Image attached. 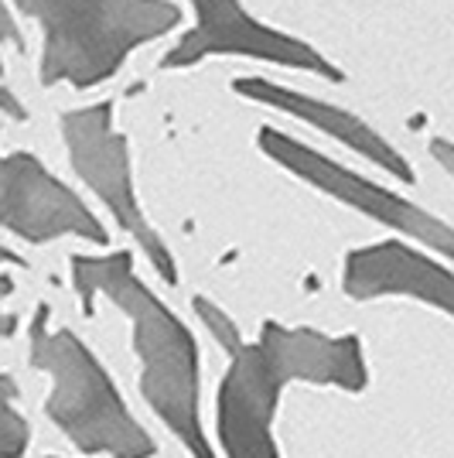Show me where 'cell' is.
Returning <instances> with one entry per match:
<instances>
[{"label":"cell","instance_id":"8992f818","mask_svg":"<svg viewBox=\"0 0 454 458\" xmlns=\"http://www.w3.org/2000/svg\"><path fill=\"white\" fill-rule=\"evenodd\" d=\"M189 4L195 7V28L164 55L161 62L164 69H189L208 55H247L304 69L328 82H341V72L328 58L318 55L311 45L253 21L240 0H189Z\"/></svg>","mask_w":454,"mask_h":458},{"label":"cell","instance_id":"5bb4252c","mask_svg":"<svg viewBox=\"0 0 454 458\" xmlns=\"http://www.w3.org/2000/svg\"><path fill=\"white\" fill-rule=\"evenodd\" d=\"M11 291H14L11 277H7V274H0V305H4V298H7ZM14 328H18V322H14V318H11V315H7L4 308H0V335H11Z\"/></svg>","mask_w":454,"mask_h":458},{"label":"cell","instance_id":"9a60e30c","mask_svg":"<svg viewBox=\"0 0 454 458\" xmlns=\"http://www.w3.org/2000/svg\"><path fill=\"white\" fill-rule=\"evenodd\" d=\"M0 76H4V65H0ZM0 114H11L18 116V120H24V106H21L18 96L11 93L7 86H0Z\"/></svg>","mask_w":454,"mask_h":458},{"label":"cell","instance_id":"ba28073f","mask_svg":"<svg viewBox=\"0 0 454 458\" xmlns=\"http://www.w3.org/2000/svg\"><path fill=\"white\" fill-rule=\"evenodd\" d=\"M0 226L31 243L69 233L89 243H106V229L79 202L76 191L52 178L31 154L0 157Z\"/></svg>","mask_w":454,"mask_h":458},{"label":"cell","instance_id":"e0dca14e","mask_svg":"<svg viewBox=\"0 0 454 458\" xmlns=\"http://www.w3.org/2000/svg\"><path fill=\"white\" fill-rule=\"evenodd\" d=\"M0 264H18V267H24V260H21L14 250L0 247Z\"/></svg>","mask_w":454,"mask_h":458},{"label":"cell","instance_id":"8fae6325","mask_svg":"<svg viewBox=\"0 0 454 458\" xmlns=\"http://www.w3.org/2000/svg\"><path fill=\"white\" fill-rule=\"evenodd\" d=\"M18 386L11 377H0V458H21L28 448V424L11 407Z\"/></svg>","mask_w":454,"mask_h":458},{"label":"cell","instance_id":"52a82bcc","mask_svg":"<svg viewBox=\"0 0 454 458\" xmlns=\"http://www.w3.org/2000/svg\"><path fill=\"white\" fill-rule=\"evenodd\" d=\"M256 140H260V148H264L266 157H273L277 165H284L287 172L304 178L307 185H315V189L335 195L339 202L366 212V216H373V219H379L383 226L399 229V233L414 236V240H420V243L441 250L444 257L454 250L448 223H441V219H434L431 212L410 206L407 199H399V195H393V191H386L383 185L366 182L362 174L349 172V168H341V165H335V161H328L324 154L304 148V144L290 140V137L281 134V131H270V127H266V131H260Z\"/></svg>","mask_w":454,"mask_h":458},{"label":"cell","instance_id":"7a4b0ae2","mask_svg":"<svg viewBox=\"0 0 454 458\" xmlns=\"http://www.w3.org/2000/svg\"><path fill=\"white\" fill-rule=\"evenodd\" d=\"M72 281L82 308L93 311L96 294H106L133 318V345L144 363V401L181 438L195 458H215L198 420V352L195 339L168 308L137 281L130 253L72 257Z\"/></svg>","mask_w":454,"mask_h":458},{"label":"cell","instance_id":"4fadbf2b","mask_svg":"<svg viewBox=\"0 0 454 458\" xmlns=\"http://www.w3.org/2000/svg\"><path fill=\"white\" fill-rule=\"evenodd\" d=\"M0 41H7V45H18V52L24 48V41H21V31H18V21H14V14L4 7V0H0Z\"/></svg>","mask_w":454,"mask_h":458},{"label":"cell","instance_id":"9c48e42d","mask_svg":"<svg viewBox=\"0 0 454 458\" xmlns=\"http://www.w3.org/2000/svg\"><path fill=\"white\" fill-rule=\"evenodd\" d=\"M341 287L359 301L379 298V294H410L441 308L444 315L454 311L451 270L407 250L403 243H376V247L356 250L345 260Z\"/></svg>","mask_w":454,"mask_h":458},{"label":"cell","instance_id":"7c38bea8","mask_svg":"<svg viewBox=\"0 0 454 458\" xmlns=\"http://www.w3.org/2000/svg\"><path fill=\"white\" fill-rule=\"evenodd\" d=\"M195 311H198V318L208 325V332L219 339V345H223L226 352H232L236 345L243 343V339H240V328H236V322H232V318H229L219 305H212L208 298H195Z\"/></svg>","mask_w":454,"mask_h":458},{"label":"cell","instance_id":"277c9868","mask_svg":"<svg viewBox=\"0 0 454 458\" xmlns=\"http://www.w3.org/2000/svg\"><path fill=\"white\" fill-rule=\"evenodd\" d=\"M48 308L31 325V363L55 380L48 414L82 452L114 458H151L147 431L130 418L116 386L72 332H48Z\"/></svg>","mask_w":454,"mask_h":458},{"label":"cell","instance_id":"5b68a950","mask_svg":"<svg viewBox=\"0 0 454 458\" xmlns=\"http://www.w3.org/2000/svg\"><path fill=\"white\" fill-rule=\"evenodd\" d=\"M62 134L69 144V161L79 172V178L110 206L116 223L133 233V240L147 250L151 264L157 274L174 284L178 270H174V257L164 247V240L151 229L144 219V212L137 206L130 182V157H127V140L114 131V106L110 103H96L86 110H72L62 116Z\"/></svg>","mask_w":454,"mask_h":458},{"label":"cell","instance_id":"30bf717a","mask_svg":"<svg viewBox=\"0 0 454 458\" xmlns=\"http://www.w3.org/2000/svg\"><path fill=\"white\" fill-rule=\"evenodd\" d=\"M232 89L240 96H247V99L266 103V106H273V110L290 114L294 120H304V123L318 127V131H324L328 137L341 140L345 148H352L356 154L369 157L373 165L386 168L390 174H397L399 182H414V172H410L407 157H403L397 148H390V140L379 137L376 131H373L369 123H362L356 114L339 110V106H332V103H324V99H315V96L284 89V86H277V82H270V79H256V76L236 79Z\"/></svg>","mask_w":454,"mask_h":458},{"label":"cell","instance_id":"6da1fadb","mask_svg":"<svg viewBox=\"0 0 454 458\" xmlns=\"http://www.w3.org/2000/svg\"><path fill=\"white\" fill-rule=\"evenodd\" d=\"M219 386V438L229 458H281L273 414L281 390L294 380L362 390L369 373L356 335H322L311 328L266 322L253 345L240 343Z\"/></svg>","mask_w":454,"mask_h":458},{"label":"cell","instance_id":"2e32d148","mask_svg":"<svg viewBox=\"0 0 454 458\" xmlns=\"http://www.w3.org/2000/svg\"><path fill=\"white\" fill-rule=\"evenodd\" d=\"M431 151H434V157L441 161V168H444L448 174H454V148L451 144H448V140H434Z\"/></svg>","mask_w":454,"mask_h":458},{"label":"cell","instance_id":"3957f363","mask_svg":"<svg viewBox=\"0 0 454 458\" xmlns=\"http://www.w3.org/2000/svg\"><path fill=\"white\" fill-rule=\"evenodd\" d=\"M45 28L41 82L99 86L133 48L178 28L181 7L171 0H14Z\"/></svg>","mask_w":454,"mask_h":458}]
</instances>
